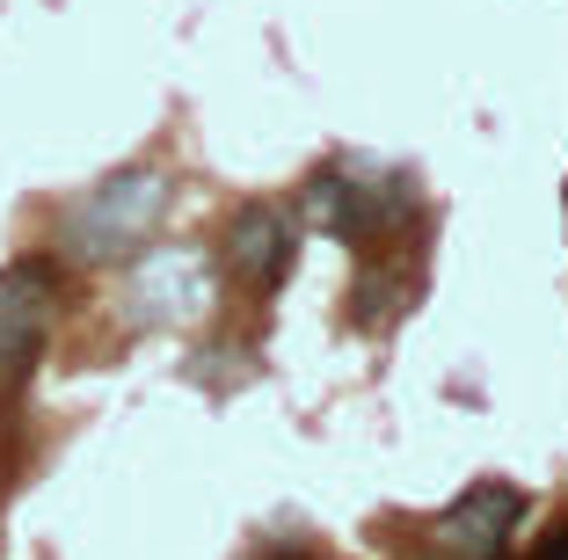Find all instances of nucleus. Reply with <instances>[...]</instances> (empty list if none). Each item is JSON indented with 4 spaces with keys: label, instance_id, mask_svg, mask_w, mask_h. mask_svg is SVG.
Instances as JSON below:
<instances>
[{
    "label": "nucleus",
    "instance_id": "nucleus-1",
    "mask_svg": "<svg viewBox=\"0 0 568 560\" xmlns=\"http://www.w3.org/2000/svg\"><path fill=\"white\" fill-rule=\"evenodd\" d=\"M168 212V182L153 167H124V175L95 182L67 218H59V241H67L73 263H118L153 233V218Z\"/></svg>",
    "mask_w": 568,
    "mask_h": 560
},
{
    "label": "nucleus",
    "instance_id": "nucleus-2",
    "mask_svg": "<svg viewBox=\"0 0 568 560\" xmlns=\"http://www.w3.org/2000/svg\"><path fill=\"white\" fill-rule=\"evenodd\" d=\"M59 314V269L51 263H8L0 269V394H16L30 379L37 349Z\"/></svg>",
    "mask_w": 568,
    "mask_h": 560
},
{
    "label": "nucleus",
    "instance_id": "nucleus-3",
    "mask_svg": "<svg viewBox=\"0 0 568 560\" xmlns=\"http://www.w3.org/2000/svg\"><path fill=\"white\" fill-rule=\"evenodd\" d=\"M518 517H525V495L503 488V480H481V488H467L445 517H437L430 553L437 560H496L503 553V531L518 525Z\"/></svg>",
    "mask_w": 568,
    "mask_h": 560
},
{
    "label": "nucleus",
    "instance_id": "nucleus-4",
    "mask_svg": "<svg viewBox=\"0 0 568 560\" xmlns=\"http://www.w3.org/2000/svg\"><path fill=\"white\" fill-rule=\"evenodd\" d=\"M408 212H416V197H408L402 182H386V190H357V182H343V175L306 182V218H314L321 233H335V241H372V233L402 226Z\"/></svg>",
    "mask_w": 568,
    "mask_h": 560
},
{
    "label": "nucleus",
    "instance_id": "nucleus-5",
    "mask_svg": "<svg viewBox=\"0 0 568 560\" xmlns=\"http://www.w3.org/2000/svg\"><path fill=\"white\" fill-rule=\"evenodd\" d=\"M212 306V263L197 247H153L132 269V314L139 320H190Z\"/></svg>",
    "mask_w": 568,
    "mask_h": 560
},
{
    "label": "nucleus",
    "instance_id": "nucleus-6",
    "mask_svg": "<svg viewBox=\"0 0 568 560\" xmlns=\"http://www.w3.org/2000/svg\"><path fill=\"white\" fill-rule=\"evenodd\" d=\"M226 269L241 284H255V292L284 284V269H292V218L277 204H241L234 226H226Z\"/></svg>",
    "mask_w": 568,
    "mask_h": 560
},
{
    "label": "nucleus",
    "instance_id": "nucleus-7",
    "mask_svg": "<svg viewBox=\"0 0 568 560\" xmlns=\"http://www.w3.org/2000/svg\"><path fill=\"white\" fill-rule=\"evenodd\" d=\"M416 255H394V263L386 269H372L365 284H357V320H394L408 306V298H416Z\"/></svg>",
    "mask_w": 568,
    "mask_h": 560
},
{
    "label": "nucleus",
    "instance_id": "nucleus-8",
    "mask_svg": "<svg viewBox=\"0 0 568 560\" xmlns=\"http://www.w3.org/2000/svg\"><path fill=\"white\" fill-rule=\"evenodd\" d=\"M255 560H300V553H255Z\"/></svg>",
    "mask_w": 568,
    "mask_h": 560
}]
</instances>
